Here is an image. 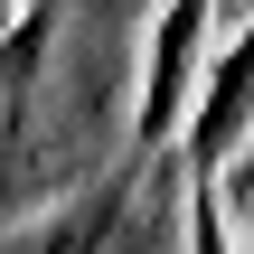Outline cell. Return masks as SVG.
<instances>
[{
  "label": "cell",
  "instance_id": "obj_1",
  "mask_svg": "<svg viewBox=\"0 0 254 254\" xmlns=\"http://www.w3.org/2000/svg\"><path fill=\"white\" fill-rule=\"evenodd\" d=\"M254 141V19L207 57V75H198V104H189V170L198 179H217V160Z\"/></svg>",
  "mask_w": 254,
  "mask_h": 254
},
{
  "label": "cell",
  "instance_id": "obj_3",
  "mask_svg": "<svg viewBox=\"0 0 254 254\" xmlns=\"http://www.w3.org/2000/svg\"><path fill=\"white\" fill-rule=\"evenodd\" d=\"M236 189H245V198H254V160H245V170H236Z\"/></svg>",
  "mask_w": 254,
  "mask_h": 254
},
{
  "label": "cell",
  "instance_id": "obj_2",
  "mask_svg": "<svg viewBox=\"0 0 254 254\" xmlns=\"http://www.w3.org/2000/svg\"><path fill=\"white\" fill-rule=\"evenodd\" d=\"M207 0H170L160 9V38H151V94H141V132H170L179 113H189V94H198V75H207Z\"/></svg>",
  "mask_w": 254,
  "mask_h": 254
}]
</instances>
